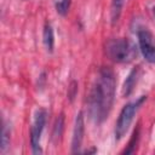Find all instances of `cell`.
<instances>
[{"label": "cell", "mask_w": 155, "mask_h": 155, "mask_svg": "<svg viewBox=\"0 0 155 155\" xmlns=\"http://www.w3.org/2000/svg\"><path fill=\"white\" fill-rule=\"evenodd\" d=\"M115 87L116 78L113 69L101 68L87 98L88 114L96 124H102L108 117L115 98Z\"/></svg>", "instance_id": "6da1fadb"}, {"label": "cell", "mask_w": 155, "mask_h": 155, "mask_svg": "<svg viewBox=\"0 0 155 155\" xmlns=\"http://www.w3.org/2000/svg\"><path fill=\"white\" fill-rule=\"evenodd\" d=\"M108 57L116 63L131 62L136 56V48L128 39H111L105 46Z\"/></svg>", "instance_id": "7a4b0ae2"}, {"label": "cell", "mask_w": 155, "mask_h": 155, "mask_svg": "<svg viewBox=\"0 0 155 155\" xmlns=\"http://www.w3.org/2000/svg\"><path fill=\"white\" fill-rule=\"evenodd\" d=\"M145 99H147V96H140L138 99H136L133 102H130L126 105H124V108L121 109V111L119 114L116 124H115V130H114L115 140H120V139L124 138V136L126 134V132L130 128V125H131L137 110L144 103Z\"/></svg>", "instance_id": "3957f363"}, {"label": "cell", "mask_w": 155, "mask_h": 155, "mask_svg": "<svg viewBox=\"0 0 155 155\" xmlns=\"http://www.w3.org/2000/svg\"><path fill=\"white\" fill-rule=\"evenodd\" d=\"M46 116H47V113L42 108L35 111L33 125L30 127V144H31V150L34 154L42 153L41 147H40V139H41V134H42V131L46 124Z\"/></svg>", "instance_id": "277c9868"}, {"label": "cell", "mask_w": 155, "mask_h": 155, "mask_svg": "<svg viewBox=\"0 0 155 155\" xmlns=\"http://www.w3.org/2000/svg\"><path fill=\"white\" fill-rule=\"evenodd\" d=\"M139 50L147 62L155 64V38L148 29H140L137 33Z\"/></svg>", "instance_id": "5b68a950"}, {"label": "cell", "mask_w": 155, "mask_h": 155, "mask_svg": "<svg viewBox=\"0 0 155 155\" xmlns=\"http://www.w3.org/2000/svg\"><path fill=\"white\" fill-rule=\"evenodd\" d=\"M84 132H85L84 115H82V113H79L75 119V126H74L73 139H71V153L73 154H76L80 151L81 143L84 139Z\"/></svg>", "instance_id": "8992f818"}, {"label": "cell", "mask_w": 155, "mask_h": 155, "mask_svg": "<svg viewBox=\"0 0 155 155\" xmlns=\"http://www.w3.org/2000/svg\"><path fill=\"white\" fill-rule=\"evenodd\" d=\"M138 76H139V67H136L130 71L126 80L124 81L122 90H121V93H122L124 97H128L133 92V90L136 87V84L138 81Z\"/></svg>", "instance_id": "52a82bcc"}, {"label": "cell", "mask_w": 155, "mask_h": 155, "mask_svg": "<svg viewBox=\"0 0 155 155\" xmlns=\"http://www.w3.org/2000/svg\"><path fill=\"white\" fill-rule=\"evenodd\" d=\"M42 40H44V45L46 47V50L51 53L53 52V47H54V35H53V29L52 25L46 22L45 27H44V33H42Z\"/></svg>", "instance_id": "ba28073f"}, {"label": "cell", "mask_w": 155, "mask_h": 155, "mask_svg": "<svg viewBox=\"0 0 155 155\" xmlns=\"http://www.w3.org/2000/svg\"><path fill=\"white\" fill-rule=\"evenodd\" d=\"M124 4H125V0H113V4H111V22L113 23L117 22L121 15Z\"/></svg>", "instance_id": "9c48e42d"}, {"label": "cell", "mask_w": 155, "mask_h": 155, "mask_svg": "<svg viewBox=\"0 0 155 155\" xmlns=\"http://www.w3.org/2000/svg\"><path fill=\"white\" fill-rule=\"evenodd\" d=\"M138 138H139V127H137V130H134L132 137H131V140L127 145V148L122 151V154H132L134 150H136V147H137V143H138Z\"/></svg>", "instance_id": "30bf717a"}, {"label": "cell", "mask_w": 155, "mask_h": 155, "mask_svg": "<svg viewBox=\"0 0 155 155\" xmlns=\"http://www.w3.org/2000/svg\"><path fill=\"white\" fill-rule=\"evenodd\" d=\"M56 10L61 16H65L68 13L69 6H70V0H56L54 2Z\"/></svg>", "instance_id": "8fae6325"}, {"label": "cell", "mask_w": 155, "mask_h": 155, "mask_svg": "<svg viewBox=\"0 0 155 155\" xmlns=\"http://www.w3.org/2000/svg\"><path fill=\"white\" fill-rule=\"evenodd\" d=\"M8 144H10V131L7 130V126L4 124L1 132V151H5Z\"/></svg>", "instance_id": "7c38bea8"}, {"label": "cell", "mask_w": 155, "mask_h": 155, "mask_svg": "<svg viewBox=\"0 0 155 155\" xmlns=\"http://www.w3.org/2000/svg\"><path fill=\"white\" fill-rule=\"evenodd\" d=\"M63 115H59V117L56 120V125H54V132H53V137H59L62 134V130H63Z\"/></svg>", "instance_id": "4fadbf2b"}, {"label": "cell", "mask_w": 155, "mask_h": 155, "mask_svg": "<svg viewBox=\"0 0 155 155\" xmlns=\"http://www.w3.org/2000/svg\"><path fill=\"white\" fill-rule=\"evenodd\" d=\"M153 13H154V16H155V6H154V8H153Z\"/></svg>", "instance_id": "5bb4252c"}]
</instances>
